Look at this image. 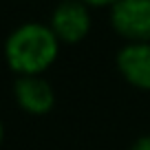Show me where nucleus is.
I'll list each match as a JSON object with an SVG mask.
<instances>
[{
    "label": "nucleus",
    "instance_id": "obj_1",
    "mask_svg": "<svg viewBox=\"0 0 150 150\" xmlns=\"http://www.w3.org/2000/svg\"><path fill=\"white\" fill-rule=\"evenodd\" d=\"M5 55L13 71L22 75H38L55 60L57 35L51 27L40 22L20 24L7 38Z\"/></svg>",
    "mask_w": 150,
    "mask_h": 150
},
{
    "label": "nucleus",
    "instance_id": "obj_6",
    "mask_svg": "<svg viewBox=\"0 0 150 150\" xmlns=\"http://www.w3.org/2000/svg\"><path fill=\"white\" fill-rule=\"evenodd\" d=\"M130 150H150V135L139 137V139L132 144V148H130Z\"/></svg>",
    "mask_w": 150,
    "mask_h": 150
},
{
    "label": "nucleus",
    "instance_id": "obj_2",
    "mask_svg": "<svg viewBox=\"0 0 150 150\" xmlns=\"http://www.w3.org/2000/svg\"><path fill=\"white\" fill-rule=\"evenodd\" d=\"M110 20L112 27L132 42L150 40V0H117Z\"/></svg>",
    "mask_w": 150,
    "mask_h": 150
},
{
    "label": "nucleus",
    "instance_id": "obj_4",
    "mask_svg": "<svg viewBox=\"0 0 150 150\" xmlns=\"http://www.w3.org/2000/svg\"><path fill=\"white\" fill-rule=\"evenodd\" d=\"M117 66L130 84L150 88V42H130L117 53Z\"/></svg>",
    "mask_w": 150,
    "mask_h": 150
},
{
    "label": "nucleus",
    "instance_id": "obj_3",
    "mask_svg": "<svg viewBox=\"0 0 150 150\" xmlns=\"http://www.w3.org/2000/svg\"><path fill=\"white\" fill-rule=\"evenodd\" d=\"M91 16L82 0H62L53 9L51 16V29L57 38L66 42H77L88 33Z\"/></svg>",
    "mask_w": 150,
    "mask_h": 150
},
{
    "label": "nucleus",
    "instance_id": "obj_5",
    "mask_svg": "<svg viewBox=\"0 0 150 150\" xmlns=\"http://www.w3.org/2000/svg\"><path fill=\"white\" fill-rule=\"evenodd\" d=\"M16 97L29 112H47L53 106V88L40 75H20L16 80Z\"/></svg>",
    "mask_w": 150,
    "mask_h": 150
},
{
    "label": "nucleus",
    "instance_id": "obj_7",
    "mask_svg": "<svg viewBox=\"0 0 150 150\" xmlns=\"http://www.w3.org/2000/svg\"><path fill=\"white\" fill-rule=\"evenodd\" d=\"M84 2H91V5H106V2H117V0H84Z\"/></svg>",
    "mask_w": 150,
    "mask_h": 150
},
{
    "label": "nucleus",
    "instance_id": "obj_8",
    "mask_svg": "<svg viewBox=\"0 0 150 150\" xmlns=\"http://www.w3.org/2000/svg\"><path fill=\"white\" fill-rule=\"evenodd\" d=\"M2 135H5V128H2V122H0V141H2Z\"/></svg>",
    "mask_w": 150,
    "mask_h": 150
}]
</instances>
